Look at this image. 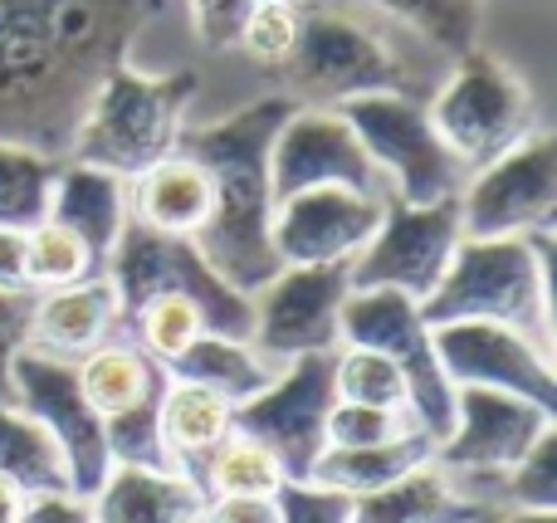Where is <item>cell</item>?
I'll return each instance as SVG.
<instances>
[{"instance_id": "6da1fadb", "label": "cell", "mask_w": 557, "mask_h": 523, "mask_svg": "<svg viewBox=\"0 0 557 523\" xmlns=\"http://www.w3.org/2000/svg\"><path fill=\"white\" fill-rule=\"evenodd\" d=\"M162 0H0V142L69 157L98 84Z\"/></svg>"}, {"instance_id": "7a4b0ae2", "label": "cell", "mask_w": 557, "mask_h": 523, "mask_svg": "<svg viewBox=\"0 0 557 523\" xmlns=\"http://www.w3.org/2000/svg\"><path fill=\"white\" fill-rule=\"evenodd\" d=\"M294 108L298 103L288 94H264L255 103L235 108L221 123L182 133V142H176L186 157H196L211 172V186H215L211 221L196 235V250L240 294H255L260 284H270L284 270L270 240V221H274L270 147Z\"/></svg>"}, {"instance_id": "3957f363", "label": "cell", "mask_w": 557, "mask_h": 523, "mask_svg": "<svg viewBox=\"0 0 557 523\" xmlns=\"http://www.w3.org/2000/svg\"><path fill=\"white\" fill-rule=\"evenodd\" d=\"M421 319L431 328L504 323L553 352V231L499 235V240L465 235L450 254V270L421 299Z\"/></svg>"}, {"instance_id": "277c9868", "label": "cell", "mask_w": 557, "mask_h": 523, "mask_svg": "<svg viewBox=\"0 0 557 523\" xmlns=\"http://www.w3.org/2000/svg\"><path fill=\"white\" fill-rule=\"evenodd\" d=\"M191 69H172V74H143L123 59L113 74L98 84L94 103H88L84 123H78L74 142H69L64 162L103 166V172L133 182L166 152H176L186 133V108L196 98Z\"/></svg>"}, {"instance_id": "5b68a950", "label": "cell", "mask_w": 557, "mask_h": 523, "mask_svg": "<svg viewBox=\"0 0 557 523\" xmlns=\"http://www.w3.org/2000/svg\"><path fill=\"white\" fill-rule=\"evenodd\" d=\"M284 94L304 108H343L367 94H411L421 98V84L396 54V45L372 29L357 5L298 0V39L294 54L278 64Z\"/></svg>"}, {"instance_id": "8992f818", "label": "cell", "mask_w": 557, "mask_h": 523, "mask_svg": "<svg viewBox=\"0 0 557 523\" xmlns=\"http://www.w3.org/2000/svg\"><path fill=\"white\" fill-rule=\"evenodd\" d=\"M425 113H431L435 133L445 137V147L465 162V172H480L494 157L539 133L533 88L523 84L519 69H509L499 54L480 45L455 54L445 84L425 98Z\"/></svg>"}, {"instance_id": "52a82bcc", "label": "cell", "mask_w": 557, "mask_h": 523, "mask_svg": "<svg viewBox=\"0 0 557 523\" xmlns=\"http://www.w3.org/2000/svg\"><path fill=\"white\" fill-rule=\"evenodd\" d=\"M108 284L123 309V328L147 299L157 294H186L201 309L206 333H225V338H250V294L231 289L211 264L201 260L196 240L186 235H162L143 221H127L117 235L113 254H108Z\"/></svg>"}, {"instance_id": "ba28073f", "label": "cell", "mask_w": 557, "mask_h": 523, "mask_svg": "<svg viewBox=\"0 0 557 523\" xmlns=\"http://www.w3.org/2000/svg\"><path fill=\"white\" fill-rule=\"evenodd\" d=\"M337 113L347 117V127L357 133L362 152L372 157L376 176L392 182V201L406 206H435L465 191L470 172L465 162L445 147V137L435 133L425 98L411 94H367L343 103Z\"/></svg>"}, {"instance_id": "9c48e42d", "label": "cell", "mask_w": 557, "mask_h": 523, "mask_svg": "<svg viewBox=\"0 0 557 523\" xmlns=\"http://www.w3.org/2000/svg\"><path fill=\"white\" fill-rule=\"evenodd\" d=\"M376 348L401 368L406 377V407L416 426L441 446L455 426V387L435 358L431 323L421 319V303L392 289H362L347 294L343 319H337V348Z\"/></svg>"}, {"instance_id": "30bf717a", "label": "cell", "mask_w": 557, "mask_h": 523, "mask_svg": "<svg viewBox=\"0 0 557 523\" xmlns=\"http://www.w3.org/2000/svg\"><path fill=\"white\" fill-rule=\"evenodd\" d=\"M465 240L460 225V196L435 206H406V201H382V221H376L372 240L347 260V279L352 294L362 289H392L421 303L425 294L441 284L450 270L455 245Z\"/></svg>"}, {"instance_id": "8fae6325", "label": "cell", "mask_w": 557, "mask_h": 523, "mask_svg": "<svg viewBox=\"0 0 557 523\" xmlns=\"http://www.w3.org/2000/svg\"><path fill=\"white\" fill-rule=\"evenodd\" d=\"M333 352L288 358L260 397L235 407V431H245V436H255L260 446L274 450V460L284 465L288 485H304V480L313 475L318 456L327 450L323 426H327V411H333V401H337Z\"/></svg>"}, {"instance_id": "7c38bea8", "label": "cell", "mask_w": 557, "mask_h": 523, "mask_svg": "<svg viewBox=\"0 0 557 523\" xmlns=\"http://www.w3.org/2000/svg\"><path fill=\"white\" fill-rule=\"evenodd\" d=\"M352 294L347 260L333 264H284L270 284L250 294V343L255 352L284 368L288 358L337 348V319Z\"/></svg>"}, {"instance_id": "4fadbf2b", "label": "cell", "mask_w": 557, "mask_h": 523, "mask_svg": "<svg viewBox=\"0 0 557 523\" xmlns=\"http://www.w3.org/2000/svg\"><path fill=\"white\" fill-rule=\"evenodd\" d=\"M10 377H15V407L25 416H35L49 431V440L59 446V456H64L69 495L88 499L108 480L113 456H108V440H103V416L88 407L74 362L20 348Z\"/></svg>"}, {"instance_id": "5bb4252c", "label": "cell", "mask_w": 557, "mask_h": 523, "mask_svg": "<svg viewBox=\"0 0 557 523\" xmlns=\"http://www.w3.org/2000/svg\"><path fill=\"white\" fill-rule=\"evenodd\" d=\"M557 221V142L548 133L523 137L490 166L470 172L460 191V225L470 240L539 235Z\"/></svg>"}, {"instance_id": "9a60e30c", "label": "cell", "mask_w": 557, "mask_h": 523, "mask_svg": "<svg viewBox=\"0 0 557 523\" xmlns=\"http://www.w3.org/2000/svg\"><path fill=\"white\" fill-rule=\"evenodd\" d=\"M431 338L450 387L509 391V397H523L557 416L553 352H543L523 333L504 328V323H441L431 328Z\"/></svg>"}, {"instance_id": "2e32d148", "label": "cell", "mask_w": 557, "mask_h": 523, "mask_svg": "<svg viewBox=\"0 0 557 523\" xmlns=\"http://www.w3.org/2000/svg\"><path fill=\"white\" fill-rule=\"evenodd\" d=\"M557 426L553 411L533 407L509 391L484 387H455V426L435 446V465L455 480L470 475H504L533 450V440Z\"/></svg>"}, {"instance_id": "e0dca14e", "label": "cell", "mask_w": 557, "mask_h": 523, "mask_svg": "<svg viewBox=\"0 0 557 523\" xmlns=\"http://www.w3.org/2000/svg\"><path fill=\"white\" fill-rule=\"evenodd\" d=\"M313 186H347V191L376 196L382 176H376L372 157L362 152L357 133L337 108H304L284 117L270 147V191L274 201L294 191H313Z\"/></svg>"}, {"instance_id": "ac0fdd59", "label": "cell", "mask_w": 557, "mask_h": 523, "mask_svg": "<svg viewBox=\"0 0 557 523\" xmlns=\"http://www.w3.org/2000/svg\"><path fill=\"white\" fill-rule=\"evenodd\" d=\"M382 221V196L347 191V186H313L274 201L270 240L278 264H333L352 260L372 240Z\"/></svg>"}, {"instance_id": "d6986e66", "label": "cell", "mask_w": 557, "mask_h": 523, "mask_svg": "<svg viewBox=\"0 0 557 523\" xmlns=\"http://www.w3.org/2000/svg\"><path fill=\"white\" fill-rule=\"evenodd\" d=\"M117 333H123L117 294H113V284H108V274H94V279L69 284V289L35 294L25 348L49 352V358H64V362H78L94 348H103L108 338H117Z\"/></svg>"}, {"instance_id": "ffe728a7", "label": "cell", "mask_w": 557, "mask_h": 523, "mask_svg": "<svg viewBox=\"0 0 557 523\" xmlns=\"http://www.w3.org/2000/svg\"><path fill=\"white\" fill-rule=\"evenodd\" d=\"M49 221L74 231L88 245L98 270H108V254H113L117 235L133 221V211H127V182L103 172V166L59 162L54 191H49Z\"/></svg>"}, {"instance_id": "44dd1931", "label": "cell", "mask_w": 557, "mask_h": 523, "mask_svg": "<svg viewBox=\"0 0 557 523\" xmlns=\"http://www.w3.org/2000/svg\"><path fill=\"white\" fill-rule=\"evenodd\" d=\"M211 201H215L211 172H206L196 157H186L182 147L127 182V211H133V221L152 225V231H162V235H186V240H196L201 225L211 221Z\"/></svg>"}, {"instance_id": "7402d4cb", "label": "cell", "mask_w": 557, "mask_h": 523, "mask_svg": "<svg viewBox=\"0 0 557 523\" xmlns=\"http://www.w3.org/2000/svg\"><path fill=\"white\" fill-rule=\"evenodd\" d=\"M94 523H201L206 495L176 470L113 465L88 495Z\"/></svg>"}, {"instance_id": "603a6c76", "label": "cell", "mask_w": 557, "mask_h": 523, "mask_svg": "<svg viewBox=\"0 0 557 523\" xmlns=\"http://www.w3.org/2000/svg\"><path fill=\"white\" fill-rule=\"evenodd\" d=\"M157 421H162V446H166L172 470L201 489L206 456L235 431V401L215 397V391H206V387H191V382L166 377Z\"/></svg>"}, {"instance_id": "cb8c5ba5", "label": "cell", "mask_w": 557, "mask_h": 523, "mask_svg": "<svg viewBox=\"0 0 557 523\" xmlns=\"http://www.w3.org/2000/svg\"><path fill=\"white\" fill-rule=\"evenodd\" d=\"M431 456H435V440L425 431H406V436L382 440V446H327L308 480L323 489H337L347 499H362L372 489L396 485L411 470L431 465Z\"/></svg>"}, {"instance_id": "d4e9b609", "label": "cell", "mask_w": 557, "mask_h": 523, "mask_svg": "<svg viewBox=\"0 0 557 523\" xmlns=\"http://www.w3.org/2000/svg\"><path fill=\"white\" fill-rule=\"evenodd\" d=\"M480 514H490V509L460 495V485L435 460L401 475L396 485L352 499V523H465Z\"/></svg>"}, {"instance_id": "484cf974", "label": "cell", "mask_w": 557, "mask_h": 523, "mask_svg": "<svg viewBox=\"0 0 557 523\" xmlns=\"http://www.w3.org/2000/svg\"><path fill=\"white\" fill-rule=\"evenodd\" d=\"M274 362L264 352H255L250 338H225V333H201L191 348L176 362H166V377L172 382H191V387H206L225 401H250L260 397L274 382Z\"/></svg>"}, {"instance_id": "4316f807", "label": "cell", "mask_w": 557, "mask_h": 523, "mask_svg": "<svg viewBox=\"0 0 557 523\" xmlns=\"http://www.w3.org/2000/svg\"><path fill=\"white\" fill-rule=\"evenodd\" d=\"M78 387H84L88 407L98 416H113V411L137 407L143 397L166 387V368L152 362L133 338H108L103 348H94L88 358L74 362Z\"/></svg>"}, {"instance_id": "83f0119b", "label": "cell", "mask_w": 557, "mask_h": 523, "mask_svg": "<svg viewBox=\"0 0 557 523\" xmlns=\"http://www.w3.org/2000/svg\"><path fill=\"white\" fill-rule=\"evenodd\" d=\"M284 465L274 460L270 446H260L245 431H231L221 446L206 456L201 495L206 499H274L284 489Z\"/></svg>"}, {"instance_id": "f1b7e54d", "label": "cell", "mask_w": 557, "mask_h": 523, "mask_svg": "<svg viewBox=\"0 0 557 523\" xmlns=\"http://www.w3.org/2000/svg\"><path fill=\"white\" fill-rule=\"evenodd\" d=\"M0 475L15 480L25 495H54L69 489V470L59 446L35 416L20 407H0Z\"/></svg>"}, {"instance_id": "f546056e", "label": "cell", "mask_w": 557, "mask_h": 523, "mask_svg": "<svg viewBox=\"0 0 557 523\" xmlns=\"http://www.w3.org/2000/svg\"><path fill=\"white\" fill-rule=\"evenodd\" d=\"M333 5H372L401 20L406 29L435 45L441 54H465L480 39V0H333Z\"/></svg>"}, {"instance_id": "4dcf8cb0", "label": "cell", "mask_w": 557, "mask_h": 523, "mask_svg": "<svg viewBox=\"0 0 557 523\" xmlns=\"http://www.w3.org/2000/svg\"><path fill=\"white\" fill-rule=\"evenodd\" d=\"M54 176H59V157L0 142V225L5 231H29L35 221H45Z\"/></svg>"}, {"instance_id": "1f68e13d", "label": "cell", "mask_w": 557, "mask_h": 523, "mask_svg": "<svg viewBox=\"0 0 557 523\" xmlns=\"http://www.w3.org/2000/svg\"><path fill=\"white\" fill-rule=\"evenodd\" d=\"M103 274L88 254V245L78 240L74 231H64L59 221H35L25 231V279L35 294H49V289H69V284H84Z\"/></svg>"}, {"instance_id": "d6a6232c", "label": "cell", "mask_w": 557, "mask_h": 523, "mask_svg": "<svg viewBox=\"0 0 557 523\" xmlns=\"http://www.w3.org/2000/svg\"><path fill=\"white\" fill-rule=\"evenodd\" d=\"M201 333H206V319L186 294H157V299H147L143 309L127 319V338H133L152 362H162V368L182 358Z\"/></svg>"}, {"instance_id": "836d02e7", "label": "cell", "mask_w": 557, "mask_h": 523, "mask_svg": "<svg viewBox=\"0 0 557 523\" xmlns=\"http://www.w3.org/2000/svg\"><path fill=\"white\" fill-rule=\"evenodd\" d=\"M333 391H337V401H357V407H392V411L406 407L401 368L376 348H347L343 343L333 352Z\"/></svg>"}, {"instance_id": "e575fe53", "label": "cell", "mask_w": 557, "mask_h": 523, "mask_svg": "<svg viewBox=\"0 0 557 523\" xmlns=\"http://www.w3.org/2000/svg\"><path fill=\"white\" fill-rule=\"evenodd\" d=\"M162 391L143 397L137 407H127V411H113V416H103V440H108V456H113V465L172 470V460H166V446H162V421H157V411H162Z\"/></svg>"}, {"instance_id": "d590c367", "label": "cell", "mask_w": 557, "mask_h": 523, "mask_svg": "<svg viewBox=\"0 0 557 523\" xmlns=\"http://www.w3.org/2000/svg\"><path fill=\"white\" fill-rule=\"evenodd\" d=\"M294 39H298V0H255L235 45H240L255 64L278 69L294 54Z\"/></svg>"}, {"instance_id": "8d00e7d4", "label": "cell", "mask_w": 557, "mask_h": 523, "mask_svg": "<svg viewBox=\"0 0 557 523\" xmlns=\"http://www.w3.org/2000/svg\"><path fill=\"white\" fill-rule=\"evenodd\" d=\"M406 431H421L411 411H392V407H357V401H333L327 411V446H382V440H396Z\"/></svg>"}, {"instance_id": "74e56055", "label": "cell", "mask_w": 557, "mask_h": 523, "mask_svg": "<svg viewBox=\"0 0 557 523\" xmlns=\"http://www.w3.org/2000/svg\"><path fill=\"white\" fill-rule=\"evenodd\" d=\"M278 519L284 523H352V499L337 495V489H323L313 480L304 485H284L274 495Z\"/></svg>"}, {"instance_id": "f35d334b", "label": "cell", "mask_w": 557, "mask_h": 523, "mask_svg": "<svg viewBox=\"0 0 557 523\" xmlns=\"http://www.w3.org/2000/svg\"><path fill=\"white\" fill-rule=\"evenodd\" d=\"M29 309H35V289H0V407H15V352L29 343Z\"/></svg>"}, {"instance_id": "ab89813d", "label": "cell", "mask_w": 557, "mask_h": 523, "mask_svg": "<svg viewBox=\"0 0 557 523\" xmlns=\"http://www.w3.org/2000/svg\"><path fill=\"white\" fill-rule=\"evenodd\" d=\"M186 5H191L196 39H201L206 49H235L240 25H245L255 0H186Z\"/></svg>"}, {"instance_id": "60d3db41", "label": "cell", "mask_w": 557, "mask_h": 523, "mask_svg": "<svg viewBox=\"0 0 557 523\" xmlns=\"http://www.w3.org/2000/svg\"><path fill=\"white\" fill-rule=\"evenodd\" d=\"M20 523H94V509L69 489H54V495H29Z\"/></svg>"}, {"instance_id": "b9f144b4", "label": "cell", "mask_w": 557, "mask_h": 523, "mask_svg": "<svg viewBox=\"0 0 557 523\" xmlns=\"http://www.w3.org/2000/svg\"><path fill=\"white\" fill-rule=\"evenodd\" d=\"M201 523H284L274 499H206Z\"/></svg>"}, {"instance_id": "7bdbcfd3", "label": "cell", "mask_w": 557, "mask_h": 523, "mask_svg": "<svg viewBox=\"0 0 557 523\" xmlns=\"http://www.w3.org/2000/svg\"><path fill=\"white\" fill-rule=\"evenodd\" d=\"M0 289L5 294L29 289V279H25V231H5V225H0Z\"/></svg>"}, {"instance_id": "ee69618b", "label": "cell", "mask_w": 557, "mask_h": 523, "mask_svg": "<svg viewBox=\"0 0 557 523\" xmlns=\"http://www.w3.org/2000/svg\"><path fill=\"white\" fill-rule=\"evenodd\" d=\"M25 489L15 485V480L0 475V523H20V514H25Z\"/></svg>"}, {"instance_id": "f6af8a7d", "label": "cell", "mask_w": 557, "mask_h": 523, "mask_svg": "<svg viewBox=\"0 0 557 523\" xmlns=\"http://www.w3.org/2000/svg\"><path fill=\"white\" fill-rule=\"evenodd\" d=\"M499 523H557V514H543V509H504Z\"/></svg>"}, {"instance_id": "bcb514c9", "label": "cell", "mask_w": 557, "mask_h": 523, "mask_svg": "<svg viewBox=\"0 0 557 523\" xmlns=\"http://www.w3.org/2000/svg\"><path fill=\"white\" fill-rule=\"evenodd\" d=\"M465 523H499V514H494V509H490V514H480V519H465Z\"/></svg>"}]
</instances>
